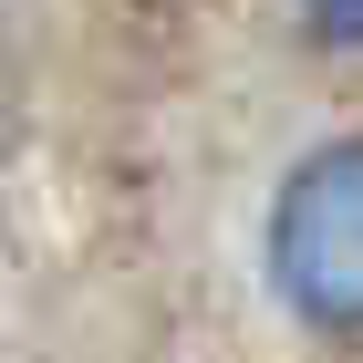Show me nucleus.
Here are the masks:
<instances>
[{"label":"nucleus","mask_w":363,"mask_h":363,"mask_svg":"<svg viewBox=\"0 0 363 363\" xmlns=\"http://www.w3.org/2000/svg\"><path fill=\"white\" fill-rule=\"evenodd\" d=\"M270 270L301 322L363 333V145H322L270 218Z\"/></svg>","instance_id":"nucleus-1"},{"label":"nucleus","mask_w":363,"mask_h":363,"mask_svg":"<svg viewBox=\"0 0 363 363\" xmlns=\"http://www.w3.org/2000/svg\"><path fill=\"white\" fill-rule=\"evenodd\" d=\"M311 21L333 31V42H363V0H311Z\"/></svg>","instance_id":"nucleus-2"}]
</instances>
